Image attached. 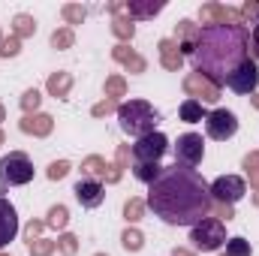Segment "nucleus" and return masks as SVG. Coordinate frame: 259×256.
<instances>
[{"mask_svg":"<svg viewBox=\"0 0 259 256\" xmlns=\"http://www.w3.org/2000/svg\"><path fill=\"white\" fill-rule=\"evenodd\" d=\"M172 256H196V253H190V250H184V247H175V250H172Z\"/></svg>","mask_w":259,"mask_h":256,"instance_id":"nucleus-42","label":"nucleus"},{"mask_svg":"<svg viewBox=\"0 0 259 256\" xmlns=\"http://www.w3.org/2000/svg\"><path fill=\"white\" fill-rule=\"evenodd\" d=\"M121 244H124V250H130V253H139V250L145 247V235H142L139 229H127V232L121 235Z\"/></svg>","mask_w":259,"mask_h":256,"instance_id":"nucleus-29","label":"nucleus"},{"mask_svg":"<svg viewBox=\"0 0 259 256\" xmlns=\"http://www.w3.org/2000/svg\"><path fill=\"white\" fill-rule=\"evenodd\" d=\"M142 214H145V202L136 199V196H130L127 205H124V220H127V223H139Z\"/></svg>","mask_w":259,"mask_h":256,"instance_id":"nucleus-30","label":"nucleus"},{"mask_svg":"<svg viewBox=\"0 0 259 256\" xmlns=\"http://www.w3.org/2000/svg\"><path fill=\"white\" fill-rule=\"evenodd\" d=\"M106 166H109V163H106L103 157H97V154H94V157H88V160L81 163V178H97V181H103Z\"/></svg>","mask_w":259,"mask_h":256,"instance_id":"nucleus-23","label":"nucleus"},{"mask_svg":"<svg viewBox=\"0 0 259 256\" xmlns=\"http://www.w3.org/2000/svg\"><path fill=\"white\" fill-rule=\"evenodd\" d=\"M184 91H187V97L196 100V103H217L220 100V88H214L205 75H199V72H187L184 75Z\"/></svg>","mask_w":259,"mask_h":256,"instance_id":"nucleus-12","label":"nucleus"},{"mask_svg":"<svg viewBox=\"0 0 259 256\" xmlns=\"http://www.w3.org/2000/svg\"><path fill=\"white\" fill-rule=\"evenodd\" d=\"M211 187V199L217 202V205H235L244 193H247V184H244V178H238V175H220L214 184H208Z\"/></svg>","mask_w":259,"mask_h":256,"instance_id":"nucleus-8","label":"nucleus"},{"mask_svg":"<svg viewBox=\"0 0 259 256\" xmlns=\"http://www.w3.org/2000/svg\"><path fill=\"white\" fill-rule=\"evenodd\" d=\"M39 103H42V94H39L36 88H30V91H24V97H21V109H24V115H36V109H39Z\"/></svg>","mask_w":259,"mask_h":256,"instance_id":"nucleus-33","label":"nucleus"},{"mask_svg":"<svg viewBox=\"0 0 259 256\" xmlns=\"http://www.w3.org/2000/svg\"><path fill=\"white\" fill-rule=\"evenodd\" d=\"M226 256H250V241H244V238H229V241H226Z\"/></svg>","mask_w":259,"mask_h":256,"instance_id":"nucleus-34","label":"nucleus"},{"mask_svg":"<svg viewBox=\"0 0 259 256\" xmlns=\"http://www.w3.org/2000/svg\"><path fill=\"white\" fill-rule=\"evenodd\" d=\"M66 223H69V211H66V205H52V208H49V217H46V226H52V229H64Z\"/></svg>","mask_w":259,"mask_h":256,"instance_id":"nucleus-26","label":"nucleus"},{"mask_svg":"<svg viewBox=\"0 0 259 256\" xmlns=\"http://www.w3.org/2000/svg\"><path fill=\"white\" fill-rule=\"evenodd\" d=\"M112 33H115L118 39L130 42V39H133V33H136V24H133L130 18H124V15H115V18H112Z\"/></svg>","mask_w":259,"mask_h":256,"instance_id":"nucleus-25","label":"nucleus"},{"mask_svg":"<svg viewBox=\"0 0 259 256\" xmlns=\"http://www.w3.org/2000/svg\"><path fill=\"white\" fill-rule=\"evenodd\" d=\"M27 250L30 256H52L58 250V241H49V238H30L27 241Z\"/></svg>","mask_w":259,"mask_h":256,"instance_id":"nucleus-27","label":"nucleus"},{"mask_svg":"<svg viewBox=\"0 0 259 256\" xmlns=\"http://www.w3.org/2000/svg\"><path fill=\"white\" fill-rule=\"evenodd\" d=\"M69 169H72V166H69L66 160H58V163H52V166H49V178H52V181H61V178L69 175Z\"/></svg>","mask_w":259,"mask_h":256,"instance_id":"nucleus-37","label":"nucleus"},{"mask_svg":"<svg viewBox=\"0 0 259 256\" xmlns=\"http://www.w3.org/2000/svg\"><path fill=\"white\" fill-rule=\"evenodd\" d=\"M112 112H118V103H115V100H103V103H97V106L91 109L94 118H103V115H112Z\"/></svg>","mask_w":259,"mask_h":256,"instance_id":"nucleus-38","label":"nucleus"},{"mask_svg":"<svg viewBox=\"0 0 259 256\" xmlns=\"http://www.w3.org/2000/svg\"><path fill=\"white\" fill-rule=\"evenodd\" d=\"M15 235H18V211L6 196H0V250L9 241H15Z\"/></svg>","mask_w":259,"mask_h":256,"instance_id":"nucleus-14","label":"nucleus"},{"mask_svg":"<svg viewBox=\"0 0 259 256\" xmlns=\"http://www.w3.org/2000/svg\"><path fill=\"white\" fill-rule=\"evenodd\" d=\"M75 199L81 202V208H100L103 205V199H106V187H103V181H97V178H78L75 181Z\"/></svg>","mask_w":259,"mask_h":256,"instance_id":"nucleus-13","label":"nucleus"},{"mask_svg":"<svg viewBox=\"0 0 259 256\" xmlns=\"http://www.w3.org/2000/svg\"><path fill=\"white\" fill-rule=\"evenodd\" d=\"M72 42H75V33H72L69 27H61V30H55V33H52V49H58V52L72 49Z\"/></svg>","mask_w":259,"mask_h":256,"instance_id":"nucleus-31","label":"nucleus"},{"mask_svg":"<svg viewBox=\"0 0 259 256\" xmlns=\"http://www.w3.org/2000/svg\"><path fill=\"white\" fill-rule=\"evenodd\" d=\"M18 127H21V133H27V136L46 139V136L55 130V118L46 115V112H36V115H24V118L18 121Z\"/></svg>","mask_w":259,"mask_h":256,"instance_id":"nucleus-15","label":"nucleus"},{"mask_svg":"<svg viewBox=\"0 0 259 256\" xmlns=\"http://www.w3.org/2000/svg\"><path fill=\"white\" fill-rule=\"evenodd\" d=\"M106 97H109V100L127 97V81H124V75H109V78H106Z\"/></svg>","mask_w":259,"mask_h":256,"instance_id":"nucleus-28","label":"nucleus"},{"mask_svg":"<svg viewBox=\"0 0 259 256\" xmlns=\"http://www.w3.org/2000/svg\"><path fill=\"white\" fill-rule=\"evenodd\" d=\"M205 157V139L199 133H184L178 136L175 142V163L178 166H187V169H196Z\"/></svg>","mask_w":259,"mask_h":256,"instance_id":"nucleus-6","label":"nucleus"},{"mask_svg":"<svg viewBox=\"0 0 259 256\" xmlns=\"http://www.w3.org/2000/svg\"><path fill=\"white\" fill-rule=\"evenodd\" d=\"M0 256H6V253H0Z\"/></svg>","mask_w":259,"mask_h":256,"instance_id":"nucleus-48","label":"nucleus"},{"mask_svg":"<svg viewBox=\"0 0 259 256\" xmlns=\"http://www.w3.org/2000/svg\"><path fill=\"white\" fill-rule=\"evenodd\" d=\"M163 172V166L160 163H133V175L139 178V181H145V184H151V181H157V175Z\"/></svg>","mask_w":259,"mask_h":256,"instance_id":"nucleus-24","label":"nucleus"},{"mask_svg":"<svg viewBox=\"0 0 259 256\" xmlns=\"http://www.w3.org/2000/svg\"><path fill=\"white\" fill-rule=\"evenodd\" d=\"M97 256H106V253H97Z\"/></svg>","mask_w":259,"mask_h":256,"instance_id":"nucleus-47","label":"nucleus"},{"mask_svg":"<svg viewBox=\"0 0 259 256\" xmlns=\"http://www.w3.org/2000/svg\"><path fill=\"white\" fill-rule=\"evenodd\" d=\"M154 217H160L169 226H196L199 220L211 217L214 199L205 178L187 166H169L157 175V181L148 184V202Z\"/></svg>","mask_w":259,"mask_h":256,"instance_id":"nucleus-1","label":"nucleus"},{"mask_svg":"<svg viewBox=\"0 0 259 256\" xmlns=\"http://www.w3.org/2000/svg\"><path fill=\"white\" fill-rule=\"evenodd\" d=\"M256 21H259V9H256ZM256 21H253V24H256Z\"/></svg>","mask_w":259,"mask_h":256,"instance_id":"nucleus-46","label":"nucleus"},{"mask_svg":"<svg viewBox=\"0 0 259 256\" xmlns=\"http://www.w3.org/2000/svg\"><path fill=\"white\" fill-rule=\"evenodd\" d=\"M190 241L196 250L202 253H214L220 244H226V226L220 217H205L196 226H190Z\"/></svg>","mask_w":259,"mask_h":256,"instance_id":"nucleus-5","label":"nucleus"},{"mask_svg":"<svg viewBox=\"0 0 259 256\" xmlns=\"http://www.w3.org/2000/svg\"><path fill=\"white\" fill-rule=\"evenodd\" d=\"M250 55H253V61H259V21L250 30Z\"/></svg>","mask_w":259,"mask_h":256,"instance_id":"nucleus-40","label":"nucleus"},{"mask_svg":"<svg viewBox=\"0 0 259 256\" xmlns=\"http://www.w3.org/2000/svg\"><path fill=\"white\" fill-rule=\"evenodd\" d=\"M226 88L235 91V94H256V88H259V66H256V61L247 58L244 64L226 78Z\"/></svg>","mask_w":259,"mask_h":256,"instance_id":"nucleus-10","label":"nucleus"},{"mask_svg":"<svg viewBox=\"0 0 259 256\" xmlns=\"http://www.w3.org/2000/svg\"><path fill=\"white\" fill-rule=\"evenodd\" d=\"M61 15L66 18V24H81V21L88 18V9L78 6V3H66L64 9H61Z\"/></svg>","mask_w":259,"mask_h":256,"instance_id":"nucleus-32","label":"nucleus"},{"mask_svg":"<svg viewBox=\"0 0 259 256\" xmlns=\"http://www.w3.org/2000/svg\"><path fill=\"white\" fill-rule=\"evenodd\" d=\"M169 151V139L163 133H151L145 139H136L133 145V163H160V157Z\"/></svg>","mask_w":259,"mask_h":256,"instance_id":"nucleus-7","label":"nucleus"},{"mask_svg":"<svg viewBox=\"0 0 259 256\" xmlns=\"http://www.w3.org/2000/svg\"><path fill=\"white\" fill-rule=\"evenodd\" d=\"M33 181V163L27 154L12 151L0 160V184L3 187H24Z\"/></svg>","mask_w":259,"mask_h":256,"instance_id":"nucleus-4","label":"nucleus"},{"mask_svg":"<svg viewBox=\"0 0 259 256\" xmlns=\"http://www.w3.org/2000/svg\"><path fill=\"white\" fill-rule=\"evenodd\" d=\"M112 58H115L118 64H124V66H127V72H145V69H148L145 58H142V55H136V52L130 49L127 42L115 46V49H112Z\"/></svg>","mask_w":259,"mask_h":256,"instance_id":"nucleus-18","label":"nucleus"},{"mask_svg":"<svg viewBox=\"0 0 259 256\" xmlns=\"http://www.w3.org/2000/svg\"><path fill=\"white\" fill-rule=\"evenodd\" d=\"M18 52H21V39L18 36H6L0 42V58H15Z\"/></svg>","mask_w":259,"mask_h":256,"instance_id":"nucleus-36","label":"nucleus"},{"mask_svg":"<svg viewBox=\"0 0 259 256\" xmlns=\"http://www.w3.org/2000/svg\"><path fill=\"white\" fill-rule=\"evenodd\" d=\"M46 88H49V94H52L55 100H66V97H69V91H72V75L64 72V69H58V72H52V75H49Z\"/></svg>","mask_w":259,"mask_h":256,"instance_id":"nucleus-19","label":"nucleus"},{"mask_svg":"<svg viewBox=\"0 0 259 256\" xmlns=\"http://www.w3.org/2000/svg\"><path fill=\"white\" fill-rule=\"evenodd\" d=\"M42 226H46V220H30V223H27V241H30V238H39Z\"/></svg>","mask_w":259,"mask_h":256,"instance_id":"nucleus-41","label":"nucleus"},{"mask_svg":"<svg viewBox=\"0 0 259 256\" xmlns=\"http://www.w3.org/2000/svg\"><path fill=\"white\" fill-rule=\"evenodd\" d=\"M157 49H160V64L166 66L169 72H178L184 66V55H181V49H178L175 39H160Z\"/></svg>","mask_w":259,"mask_h":256,"instance_id":"nucleus-17","label":"nucleus"},{"mask_svg":"<svg viewBox=\"0 0 259 256\" xmlns=\"http://www.w3.org/2000/svg\"><path fill=\"white\" fill-rule=\"evenodd\" d=\"M205 133L211 139H217V142H226V139H232L238 133V118L229 109H214L205 118Z\"/></svg>","mask_w":259,"mask_h":256,"instance_id":"nucleus-9","label":"nucleus"},{"mask_svg":"<svg viewBox=\"0 0 259 256\" xmlns=\"http://www.w3.org/2000/svg\"><path fill=\"white\" fill-rule=\"evenodd\" d=\"M33 33H36V21H33L30 15H24V12H18V15L12 18V36L24 39V36H33Z\"/></svg>","mask_w":259,"mask_h":256,"instance_id":"nucleus-22","label":"nucleus"},{"mask_svg":"<svg viewBox=\"0 0 259 256\" xmlns=\"http://www.w3.org/2000/svg\"><path fill=\"white\" fill-rule=\"evenodd\" d=\"M58 250H61L64 256H75V250H78V238L69 235V232H64V235L58 238Z\"/></svg>","mask_w":259,"mask_h":256,"instance_id":"nucleus-35","label":"nucleus"},{"mask_svg":"<svg viewBox=\"0 0 259 256\" xmlns=\"http://www.w3.org/2000/svg\"><path fill=\"white\" fill-rule=\"evenodd\" d=\"M0 145H3V130H0Z\"/></svg>","mask_w":259,"mask_h":256,"instance_id":"nucleus-45","label":"nucleus"},{"mask_svg":"<svg viewBox=\"0 0 259 256\" xmlns=\"http://www.w3.org/2000/svg\"><path fill=\"white\" fill-rule=\"evenodd\" d=\"M250 58L247 24H208L199 27L193 66L214 88H226V78Z\"/></svg>","mask_w":259,"mask_h":256,"instance_id":"nucleus-2","label":"nucleus"},{"mask_svg":"<svg viewBox=\"0 0 259 256\" xmlns=\"http://www.w3.org/2000/svg\"><path fill=\"white\" fill-rule=\"evenodd\" d=\"M0 42H3V39H0Z\"/></svg>","mask_w":259,"mask_h":256,"instance_id":"nucleus-49","label":"nucleus"},{"mask_svg":"<svg viewBox=\"0 0 259 256\" xmlns=\"http://www.w3.org/2000/svg\"><path fill=\"white\" fill-rule=\"evenodd\" d=\"M250 103H253V109H259V94H250Z\"/></svg>","mask_w":259,"mask_h":256,"instance_id":"nucleus-43","label":"nucleus"},{"mask_svg":"<svg viewBox=\"0 0 259 256\" xmlns=\"http://www.w3.org/2000/svg\"><path fill=\"white\" fill-rule=\"evenodd\" d=\"M199 18H202V27H208V24H244L241 9H232L223 3H205L199 9Z\"/></svg>","mask_w":259,"mask_h":256,"instance_id":"nucleus-11","label":"nucleus"},{"mask_svg":"<svg viewBox=\"0 0 259 256\" xmlns=\"http://www.w3.org/2000/svg\"><path fill=\"white\" fill-rule=\"evenodd\" d=\"M244 172H247V178L253 184V205L259 208V151H250L244 157Z\"/></svg>","mask_w":259,"mask_h":256,"instance_id":"nucleus-20","label":"nucleus"},{"mask_svg":"<svg viewBox=\"0 0 259 256\" xmlns=\"http://www.w3.org/2000/svg\"><path fill=\"white\" fill-rule=\"evenodd\" d=\"M0 121H6V109L3 106H0Z\"/></svg>","mask_w":259,"mask_h":256,"instance_id":"nucleus-44","label":"nucleus"},{"mask_svg":"<svg viewBox=\"0 0 259 256\" xmlns=\"http://www.w3.org/2000/svg\"><path fill=\"white\" fill-rule=\"evenodd\" d=\"M178 112H181V121H187V124H196V121H205V118H208L205 106H202V103H196V100H184Z\"/></svg>","mask_w":259,"mask_h":256,"instance_id":"nucleus-21","label":"nucleus"},{"mask_svg":"<svg viewBox=\"0 0 259 256\" xmlns=\"http://www.w3.org/2000/svg\"><path fill=\"white\" fill-rule=\"evenodd\" d=\"M130 154H133V151H130V145H121V148H118V154H115V166H118L121 172L127 169V163H130Z\"/></svg>","mask_w":259,"mask_h":256,"instance_id":"nucleus-39","label":"nucleus"},{"mask_svg":"<svg viewBox=\"0 0 259 256\" xmlns=\"http://www.w3.org/2000/svg\"><path fill=\"white\" fill-rule=\"evenodd\" d=\"M163 9H166L163 0H127V3H124V12L130 15V21H133V18H139V21L154 18V15L163 12Z\"/></svg>","mask_w":259,"mask_h":256,"instance_id":"nucleus-16","label":"nucleus"},{"mask_svg":"<svg viewBox=\"0 0 259 256\" xmlns=\"http://www.w3.org/2000/svg\"><path fill=\"white\" fill-rule=\"evenodd\" d=\"M118 121H121V130L133 136V139H145L151 133H157V124L163 121L160 112L148 103V100H130V103H121L118 106Z\"/></svg>","mask_w":259,"mask_h":256,"instance_id":"nucleus-3","label":"nucleus"}]
</instances>
